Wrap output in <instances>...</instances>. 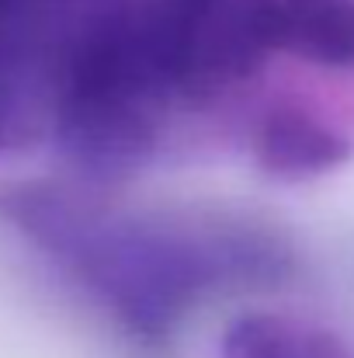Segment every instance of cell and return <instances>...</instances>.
<instances>
[{
    "mask_svg": "<svg viewBox=\"0 0 354 358\" xmlns=\"http://www.w3.org/2000/svg\"><path fill=\"white\" fill-rule=\"evenodd\" d=\"M0 213L142 338H163L223 271L202 237L105 213L63 188H0Z\"/></svg>",
    "mask_w": 354,
    "mask_h": 358,
    "instance_id": "obj_1",
    "label": "cell"
},
{
    "mask_svg": "<svg viewBox=\"0 0 354 358\" xmlns=\"http://www.w3.org/2000/svg\"><path fill=\"white\" fill-rule=\"evenodd\" d=\"M181 91L167 17H105L70 49L56 84V139L94 181L146 164L170 94Z\"/></svg>",
    "mask_w": 354,
    "mask_h": 358,
    "instance_id": "obj_2",
    "label": "cell"
},
{
    "mask_svg": "<svg viewBox=\"0 0 354 358\" xmlns=\"http://www.w3.org/2000/svg\"><path fill=\"white\" fill-rule=\"evenodd\" d=\"M239 21L257 52L354 70V0H246Z\"/></svg>",
    "mask_w": 354,
    "mask_h": 358,
    "instance_id": "obj_3",
    "label": "cell"
},
{
    "mask_svg": "<svg viewBox=\"0 0 354 358\" xmlns=\"http://www.w3.org/2000/svg\"><path fill=\"white\" fill-rule=\"evenodd\" d=\"M351 153V139L302 105H274L257 129V160L285 181H302L334 171Z\"/></svg>",
    "mask_w": 354,
    "mask_h": 358,
    "instance_id": "obj_4",
    "label": "cell"
},
{
    "mask_svg": "<svg viewBox=\"0 0 354 358\" xmlns=\"http://www.w3.org/2000/svg\"><path fill=\"white\" fill-rule=\"evenodd\" d=\"M219 358H354L327 327L292 313H243L223 334Z\"/></svg>",
    "mask_w": 354,
    "mask_h": 358,
    "instance_id": "obj_5",
    "label": "cell"
},
{
    "mask_svg": "<svg viewBox=\"0 0 354 358\" xmlns=\"http://www.w3.org/2000/svg\"><path fill=\"white\" fill-rule=\"evenodd\" d=\"M35 3L0 0V153L24 139L31 119Z\"/></svg>",
    "mask_w": 354,
    "mask_h": 358,
    "instance_id": "obj_6",
    "label": "cell"
},
{
    "mask_svg": "<svg viewBox=\"0 0 354 358\" xmlns=\"http://www.w3.org/2000/svg\"><path fill=\"white\" fill-rule=\"evenodd\" d=\"M174 10H184V14H198V10H212L219 7V0H170Z\"/></svg>",
    "mask_w": 354,
    "mask_h": 358,
    "instance_id": "obj_7",
    "label": "cell"
}]
</instances>
